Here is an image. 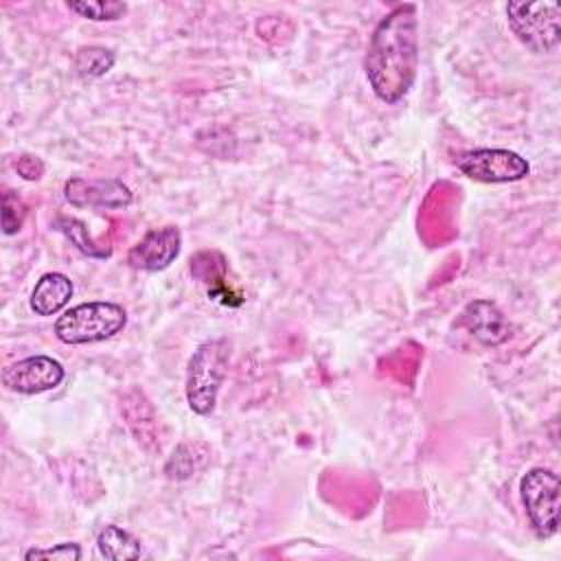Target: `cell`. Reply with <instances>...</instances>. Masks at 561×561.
I'll use <instances>...</instances> for the list:
<instances>
[{"label": "cell", "instance_id": "cell-16", "mask_svg": "<svg viewBox=\"0 0 561 561\" xmlns=\"http://www.w3.org/2000/svg\"><path fill=\"white\" fill-rule=\"evenodd\" d=\"M68 9L79 13L85 20H94V22H110V20H118L127 13V4L125 2H116V0H96V2H68Z\"/></svg>", "mask_w": 561, "mask_h": 561}, {"label": "cell", "instance_id": "cell-13", "mask_svg": "<svg viewBox=\"0 0 561 561\" xmlns=\"http://www.w3.org/2000/svg\"><path fill=\"white\" fill-rule=\"evenodd\" d=\"M206 458L208 449L202 443H184L173 451V456L164 465V473L171 480H184L193 476L206 462Z\"/></svg>", "mask_w": 561, "mask_h": 561}, {"label": "cell", "instance_id": "cell-3", "mask_svg": "<svg viewBox=\"0 0 561 561\" xmlns=\"http://www.w3.org/2000/svg\"><path fill=\"white\" fill-rule=\"evenodd\" d=\"M125 322L127 313L116 302H81L57 318L55 335L64 344H92L116 335Z\"/></svg>", "mask_w": 561, "mask_h": 561}, {"label": "cell", "instance_id": "cell-11", "mask_svg": "<svg viewBox=\"0 0 561 561\" xmlns=\"http://www.w3.org/2000/svg\"><path fill=\"white\" fill-rule=\"evenodd\" d=\"M72 298V280L61 272L44 274L31 291V309L37 316H55Z\"/></svg>", "mask_w": 561, "mask_h": 561}, {"label": "cell", "instance_id": "cell-6", "mask_svg": "<svg viewBox=\"0 0 561 561\" xmlns=\"http://www.w3.org/2000/svg\"><path fill=\"white\" fill-rule=\"evenodd\" d=\"M456 167L476 182H517L528 175L530 164L508 149H473L456 158Z\"/></svg>", "mask_w": 561, "mask_h": 561}, {"label": "cell", "instance_id": "cell-10", "mask_svg": "<svg viewBox=\"0 0 561 561\" xmlns=\"http://www.w3.org/2000/svg\"><path fill=\"white\" fill-rule=\"evenodd\" d=\"M467 331L484 346H497L511 337V324L491 300H473L460 316Z\"/></svg>", "mask_w": 561, "mask_h": 561}, {"label": "cell", "instance_id": "cell-17", "mask_svg": "<svg viewBox=\"0 0 561 561\" xmlns=\"http://www.w3.org/2000/svg\"><path fill=\"white\" fill-rule=\"evenodd\" d=\"M24 217H26L24 202L13 191H4L2 193V232L15 234L22 228Z\"/></svg>", "mask_w": 561, "mask_h": 561}, {"label": "cell", "instance_id": "cell-7", "mask_svg": "<svg viewBox=\"0 0 561 561\" xmlns=\"http://www.w3.org/2000/svg\"><path fill=\"white\" fill-rule=\"evenodd\" d=\"M64 366L48 355H31L9 364L2 370L4 388L20 394H39L53 390L64 381Z\"/></svg>", "mask_w": 561, "mask_h": 561}, {"label": "cell", "instance_id": "cell-8", "mask_svg": "<svg viewBox=\"0 0 561 561\" xmlns=\"http://www.w3.org/2000/svg\"><path fill=\"white\" fill-rule=\"evenodd\" d=\"M182 234L175 226L149 230L127 254V263L142 272H162L180 254Z\"/></svg>", "mask_w": 561, "mask_h": 561}, {"label": "cell", "instance_id": "cell-12", "mask_svg": "<svg viewBox=\"0 0 561 561\" xmlns=\"http://www.w3.org/2000/svg\"><path fill=\"white\" fill-rule=\"evenodd\" d=\"M96 548L110 561H127L142 554L140 541L121 526H105L96 537Z\"/></svg>", "mask_w": 561, "mask_h": 561}, {"label": "cell", "instance_id": "cell-18", "mask_svg": "<svg viewBox=\"0 0 561 561\" xmlns=\"http://www.w3.org/2000/svg\"><path fill=\"white\" fill-rule=\"evenodd\" d=\"M26 561L33 559H59V561H79L81 559V548L72 541L66 543H57L50 548H31L24 552Z\"/></svg>", "mask_w": 561, "mask_h": 561}, {"label": "cell", "instance_id": "cell-4", "mask_svg": "<svg viewBox=\"0 0 561 561\" xmlns=\"http://www.w3.org/2000/svg\"><path fill=\"white\" fill-rule=\"evenodd\" d=\"M508 26L533 53H550L561 39L559 2H508Z\"/></svg>", "mask_w": 561, "mask_h": 561}, {"label": "cell", "instance_id": "cell-15", "mask_svg": "<svg viewBox=\"0 0 561 561\" xmlns=\"http://www.w3.org/2000/svg\"><path fill=\"white\" fill-rule=\"evenodd\" d=\"M57 228L77 245L79 252L88 254V256H94V259H107L110 256V250H101L88 234V228L83 221L75 219V217H59L57 219Z\"/></svg>", "mask_w": 561, "mask_h": 561}, {"label": "cell", "instance_id": "cell-19", "mask_svg": "<svg viewBox=\"0 0 561 561\" xmlns=\"http://www.w3.org/2000/svg\"><path fill=\"white\" fill-rule=\"evenodd\" d=\"M15 169H18V173H20L22 178H26V180H39L42 173H44V164H42V160L35 158V156H22V158H18Z\"/></svg>", "mask_w": 561, "mask_h": 561}, {"label": "cell", "instance_id": "cell-2", "mask_svg": "<svg viewBox=\"0 0 561 561\" xmlns=\"http://www.w3.org/2000/svg\"><path fill=\"white\" fill-rule=\"evenodd\" d=\"M230 344L224 337L199 344L186 368V401L195 414H210L217 403V392L226 379Z\"/></svg>", "mask_w": 561, "mask_h": 561}, {"label": "cell", "instance_id": "cell-14", "mask_svg": "<svg viewBox=\"0 0 561 561\" xmlns=\"http://www.w3.org/2000/svg\"><path fill=\"white\" fill-rule=\"evenodd\" d=\"M116 55L105 46H83L75 55V70L83 79H96L114 68Z\"/></svg>", "mask_w": 561, "mask_h": 561}, {"label": "cell", "instance_id": "cell-5", "mask_svg": "<svg viewBox=\"0 0 561 561\" xmlns=\"http://www.w3.org/2000/svg\"><path fill=\"white\" fill-rule=\"evenodd\" d=\"M519 493L535 533L543 539L552 537L559 528L561 482L559 476L543 467H533L519 482Z\"/></svg>", "mask_w": 561, "mask_h": 561}, {"label": "cell", "instance_id": "cell-9", "mask_svg": "<svg viewBox=\"0 0 561 561\" xmlns=\"http://www.w3.org/2000/svg\"><path fill=\"white\" fill-rule=\"evenodd\" d=\"M66 202L90 208H125L131 204V191L116 178H70L64 186Z\"/></svg>", "mask_w": 561, "mask_h": 561}, {"label": "cell", "instance_id": "cell-1", "mask_svg": "<svg viewBox=\"0 0 561 561\" xmlns=\"http://www.w3.org/2000/svg\"><path fill=\"white\" fill-rule=\"evenodd\" d=\"M366 79L383 103L401 101L419 70V20L416 7L397 4L375 26L364 57Z\"/></svg>", "mask_w": 561, "mask_h": 561}]
</instances>
